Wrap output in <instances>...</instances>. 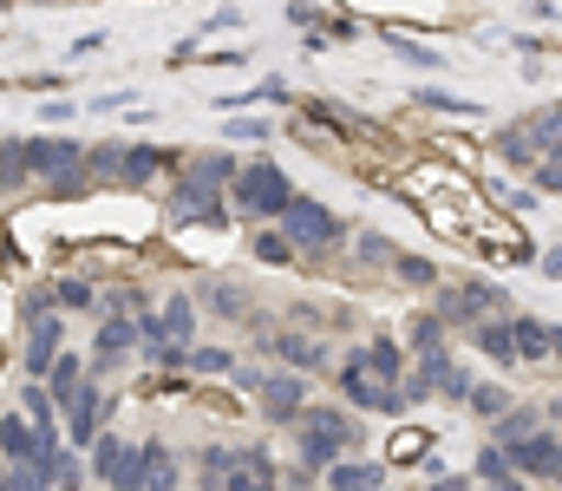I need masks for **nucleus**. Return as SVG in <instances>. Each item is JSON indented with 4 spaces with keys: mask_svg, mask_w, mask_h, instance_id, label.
Returning a JSON list of instances; mask_svg holds the SVG:
<instances>
[{
    "mask_svg": "<svg viewBox=\"0 0 562 491\" xmlns=\"http://www.w3.org/2000/svg\"><path fill=\"white\" fill-rule=\"evenodd\" d=\"M477 479H484L491 491H530V479H517V472H510L504 446H484V453H477Z\"/></svg>",
    "mask_w": 562,
    "mask_h": 491,
    "instance_id": "17",
    "label": "nucleus"
},
{
    "mask_svg": "<svg viewBox=\"0 0 562 491\" xmlns=\"http://www.w3.org/2000/svg\"><path fill=\"white\" fill-rule=\"evenodd\" d=\"M125 446H132V439H119V433H99V439H92V472H99L105 486L119 479V466H125Z\"/></svg>",
    "mask_w": 562,
    "mask_h": 491,
    "instance_id": "20",
    "label": "nucleus"
},
{
    "mask_svg": "<svg viewBox=\"0 0 562 491\" xmlns=\"http://www.w3.org/2000/svg\"><path fill=\"white\" fill-rule=\"evenodd\" d=\"M59 354H66V322H59V315L26 322V354H20V360H26V373H33V380H40V373H53V360H59Z\"/></svg>",
    "mask_w": 562,
    "mask_h": 491,
    "instance_id": "10",
    "label": "nucleus"
},
{
    "mask_svg": "<svg viewBox=\"0 0 562 491\" xmlns=\"http://www.w3.org/2000/svg\"><path fill=\"white\" fill-rule=\"evenodd\" d=\"M20 406H26V420H33L40 433H59V426H53V393H40V387H20Z\"/></svg>",
    "mask_w": 562,
    "mask_h": 491,
    "instance_id": "26",
    "label": "nucleus"
},
{
    "mask_svg": "<svg viewBox=\"0 0 562 491\" xmlns=\"http://www.w3.org/2000/svg\"><path fill=\"white\" fill-rule=\"evenodd\" d=\"M321 491H386V466H367V459H340L334 472H327V486Z\"/></svg>",
    "mask_w": 562,
    "mask_h": 491,
    "instance_id": "12",
    "label": "nucleus"
},
{
    "mask_svg": "<svg viewBox=\"0 0 562 491\" xmlns=\"http://www.w3.org/2000/svg\"><path fill=\"white\" fill-rule=\"evenodd\" d=\"M464 406H471L477 420H491V426H497V420L510 413V393H504V387H471V400H464Z\"/></svg>",
    "mask_w": 562,
    "mask_h": 491,
    "instance_id": "23",
    "label": "nucleus"
},
{
    "mask_svg": "<svg viewBox=\"0 0 562 491\" xmlns=\"http://www.w3.org/2000/svg\"><path fill=\"white\" fill-rule=\"evenodd\" d=\"M256 400H262V413L276 420V426H294L301 413H307V380L288 367V373H262L256 380Z\"/></svg>",
    "mask_w": 562,
    "mask_h": 491,
    "instance_id": "7",
    "label": "nucleus"
},
{
    "mask_svg": "<svg viewBox=\"0 0 562 491\" xmlns=\"http://www.w3.org/2000/svg\"><path fill=\"white\" fill-rule=\"evenodd\" d=\"M269 347H276L294 373H301V367H321V347H314L307 334H269Z\"/></svg>",
    "mask_w": 562,
    "mask_h": 491,
    "instance_id": "21",
    "label": "nucleus"
},
{
    "mask_svg": "<svg viewBox=\"0 0 562 491\" xmlns=\"http://www.w3.org/2000/svg\"><path fill=\"white\" fill-rule=\"evenodd\" d=\"M276 223H281V236H288L294 249H314V256H327V249L347 243V223H340L327 203H314V197H294Z\"/></svg>",
    "mask_w": 562,
    "mask_h": 491,
    "instance_id": "4",
    "label": "nucleus"
},
{
    "mask_svg": "<svg viewBox=\"0 0 562 491\" xmlns=\"http://www.w3.org/2000/svg\"><path fill=\"white\" fill-rule=\"evenodd\" d=\"M132 347H144L138 322H132V315H112V322L99 327V347H92V360H99V367H119Z\"/></svg>",
    "mask_w": 562,
    "mask_h": 491,
    "instance_id": "11",
    "label": "nucleus"
},
{
    "mask_svg": "<svg viewBox=\"0 0 562 491\" xmlns=\"http://www.w3.org/2000/svg\"><path fill=\"white\" fill-rule=\"evenodd\" d=\"M340 400H347V413L360 406V413H406V393L400 387H386L360 354H347L340 360Z\"/></svg>",
    "mask_w": 562,
    "mask_h": 491,
    "instance_id": "5",
    "label": "nucleus"
},
{
    "mask_svg": "<svg viewBox=\"0 0 562 491\" xmlns=\"http://www.w3.org/2000/svg\"><path fill=\"white\" fill-rule=\"evenodd\" d=\"M223 491H276V479H269V472H249V466H236V472L223 479Z\"/></svg>",
    "mask_w": 562,
    "mask_h": 491,
    "instance_id": "30",
    "label": "nucleus"
},
{
    "mask_svg": "<svg viewBox=\"0 0 562 491\" xmlns=\"http://www.w3.org/2000/svg\"><path fill=\"white\" fill-rule=\"evenodd\" d=\"M537 426H543V413H537V406H510V413L491 426V446H517V439H530Z\"/></svg>",
    "mask_w": 562,
    "mask_h": 491,
    "instance_id": "19",
    "label": "nucleus"
},
{
    "mask_svg": "<svg viewBox=\"0 0 562 491\" xmlns=\"http://www.w3.org/2000/svg\"><path fill=\"white\" fill-rule=\"evenodd\" d=\"M471 347L484 360H497V367H517V334H510V322H477L471 327Z\"/></svg>",
    "mask_w": 562,
    "mask_h": 491,
    "instance_id": "13",
    "label": "nucleus"
},
{
    "mask_svg": "<svg viewBox=\"0 0 562 491\" xmlns=\"http://www.w3.org/2000/svg\"><path fill=\"white\" fill-rule=\"evenodd\" d=\"M431 491H471V486H464V479H438Z\"/></svg>",
    "mask_w": 562,
    "mask_h": 491,
    "instance_id": "33",
    "label": "nucleus"
},
{
    "mask_svg": "<svg viewBox=\"0 0 562 491\" xmlns=\"http://www.w3.org/2000/svg\"><path fill=\"white\" fill-rule=\"evenodd\" d=\"M288 433H294V459H301V472H334V466L360 446V420H353L347 406H307Z\"/></svg>",
    "mask_w": 562,
    "mask_h": 491,
    "instance_id": "2",
    "label": "nucleus"
},
{
    "mask_svg": "<svg viewBox=\"0 0 562 491\" xmlns=\"http://www.w3.org/2000/svg\"><path fill=\"white\" fill-rule=\"evenodd\" d=\"M210 309H216V315H243V309H249V295H243V289H229V282H210Z\"/></svg>",
    "mask_w": 562,
    "mask_h": 491,
    "instance_id": "29",
    "label": "nucleus"
},
{
    "mask_svg": "<svg viewBox=\"0 0 562 491\" xmlns=\"http://www.w3.org/2000/svg\"><path fill=\"white\" fill-rule=\"evenodd\" d=\"M360 360H367L386 387H400V373H406V347H400V341H386V334H373V341L360 347Z\"/></svg>",
    "mask_w": 562,
    "mask_h": 491,
    "instance_id": "14",
    "label": "nucleus"
},
{
    "mask_svg": "<svg viewBox=\"0 0 562 491\" xmlns=\"http://www.w3.org/2000/svg\"><path fill=\"white\" fill-rule=\"evenodd\" d=\"M491 309H504V295L491 282H464V289H438V322H491Z\"/></svg>",
    "mask_w": 562,
    "mask_h": 491,
    "instance_id": "8",
    "label": "nucleus"
},
{
    "mask_svg": "<svg viewBox=\"0 0 562 491\" xmlns=\"http://www.w3.org/2000/svg\"><path fill=\"white\" fill-rule=\"evenodd\" d=\"M229 197H236V210L243 216H281L288 203H294V183H288V170L276 158H256L236 170V183H229Z\"/></svg>",
    "mask_w": 562,
    "mask_h": 491,
    "instance_id": "3",
    "label": "nucleus"
},
{
    "mask_svg": "<svg viewBox=\"0 0 562 491\" xmlns=\"http://www.w3.org/2000/svg\"><path fill=\"white\" fill-rule=\"evenodd\" d=\"M99 295H92V276H59V289H53V309H92Z\"/></svg>",
    "mask_w": 562,
    "mask_h": 491,
    "instance_id": "22",
    "label": "nucleus"
},
{
    "mask_svg": "<svg viewBox=\"0 0 562 491\" xmlns=\"http://www.w3.org/2000/svg\"><path fill=\"white\" fill-rule=\"evenodd\" d=\"M393 269H400V276L413 282V289H431V282H438V269H431L425 256H393Z\"/></svg>",
    "mask_w": 562,
    "mask_h": 491,
    "instance_id": "28",
    "label": "nucleus"
},
{
    "mask_svg": "<svg viewBox=\"0 0 562 491\" xmlns=\"http://www.w3.org/2000/svg\"><path fill=\"white\" fill-rule=\"evenodd\" d=\"M157 170H170V152H157V145H125V164H119V183H150Z\"/></svg>",
    "mask_w": 562,
    "mask_h": 491,
    "instance_id": "15",
    "label": "nucleus"
},
{
    "mask_svg": "<svg viewBox=\"0 0 562 491\" xmlns=\"http://www.w3.org/2000/svg\"><path fill=\"white\" fill-rule=\"evenodd\" d=\"M59 420H66V439H72V446H92V439H99V420H105V387L79 380L72 400L59 406Z\"/></svg>",
    "mask_w": 562,
    "mask_h": 491,
    "instance_id": "9",
    "label": "nucleus"
},
{
    "mask_svg": "<svg viewBox=\"0 0 562 491\" xmlns=\"http://www.w3.org/2000/svg\"><path fill=\"white\" fill-rule=\"evenodd\" d=\"M445 341H451V327L438 322V315H419V322H413V354H438Z\"/></svg>",
    "mask_w": 562,
    "mask_h": 491,
    "instance_id": "24",
    "label": "nucleus"
},
{
    "mask_svg": "<svg viewBox=\"0 0 562 491\" xmlns=\"http://www.w3.org/2000/svg\"><path fill=\"white\" fill-rule=\"evenodd\" d=\"M400 249L386 243V236H360V263H393Z\"/></svg>",
    "mask_w": 562,
    "mask_h": 491,
    "instance_id": "32",
    "label": "nucleus"
},
{
    "mask_svg": "<svg viewBox=\"0 0 562 491\" xmlns=\"http://www.w3.org/2000/svg\"><path fill=\"white\" fill-rule=\"evenodd\" d=\"M557 486H562V479H557Z\"/></svg>",
    "mask_w": 562,
    "mask_h": 491,
    "instance_id": "35",
    "label": "nucleus"
},
{
    "mask_svg": "<svg viewBox=\"0 0 562 491\" xmlns=\"http://www.w3.org/2000/svg\"><path fill=\"white\" fill-rule=\"evenodd\" d=\"M236 170H243V164L229 158V152H203V158H190L183 164V177H177V197H170V223H177V230H190V223H223Z\"/></svg>",
    "mask_w": 562,
    "mask_h": 491,
    "instance_id": "1",
    "label": "nucleus"
},
{
    "mask_svg": "<svg viewBox=\"0 0 562 491\" xmlns=\"http://www.w3.org/2000/svg\"><path fill=\"white\" fill-rule=\"evenodd\" d=\"M537 183H543L550 197H562V145H557V152H550L543 164H537Z\"/></svg>",
    "mask_w": 562,
    "mask_h": 491,
    "instance_id": "31",
    "label": "nucleus"
},
{
    "mask_svg": "<svg viewBox=\"0 0 562 491\" xmlns=\"http://www.w3.org/2000/svg\"><path fill=\"white\" fill-rule=\"evenodd\" d=\"M249 249H256V263H294V243H288V236H276V230H262Z\"/></svg>",
    "mask_w": 562,
    "mask_h": 491,
    "instance_id": "27",
    "label": "nucleus"
},
{
    "mask_svg": "<svg viewBox=\"0 0 562 491\" xmlns=\"http://www.w3.org/2000/svg\"><path fill=\"white\" fill-rule=\"evenodd\" d=\"M510 334H517V360H550V334H557L550 322L517 315V322H510Z\"/></svg>",
    "mask_w": 562,
    "mask_h": 491,
    "instance_id": "16",
    "label": "nucleus"
},
{
    "mask_svg": "<svg viewBox=\"0 0 562 491\" xmlns=\"http://www.w3.org/2000/svg\"><path fill=\"white\" fill-rule=\"evenodd\" d=\"M524 138H530V152H537V164L550 158L562 145V105H550V112H537V119H524Z\"/></svg>",
    "mask_w": 562,
    "mask_h": 491,
    "instance_id": "18",
    "label": "nucleus"
},
{
    "mask_svg": "<svg viewBox=\"0 0 562 491\" xmlns=\"http://www.w3.org/2000/svg\"><path fill=\"white\" fill-rule=\"evenodd\" d=\"M183 367H196V373H236V354L229 347H190Z\"/></svg>",
    "mask_w": 562,
    "mask_h": 491,
    "instance_id": "25",
    "label": "nucleus"
},
{
    "mask_svg": "<svg viewBox=\"0 0 562 491\" xmlns=\"http://www.w3.org/2000/svg\"><path fill=\"white\" fill-rule=\"evenodd\" d=\"M550 360H562V327L550 334Z\"/></svg>",
    "mask_w": 562,
    "mask_h": 491,
    "instance_id": "34",
    "label": "nucleus"
},
{
    "mask_svg": "<svg viewBox=\"0 0 562 491\" xmlns=\"http://www.w3.org/2000/svg\"><path fill=\"white\" fill-rule=\"evenodd\" d=\"M504 459H510V472H517V479H550V486L562 479V439H557V433H543V426H537L530 439L504 446Z\"/></svg>",
    "mask_w": 562,
    "mask_h": 491,
    "instance_id": "6",
    "label": "nucleus"
}]
</instances>
